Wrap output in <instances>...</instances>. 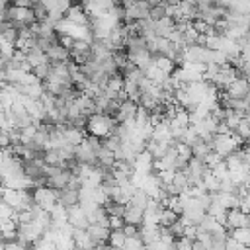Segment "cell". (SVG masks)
Returning <instances> with one entry per match:
<instances>
[{
  "instance_id": "obj_1",
  "label": "cell",
  "mask_w": 250,
  "mask_h": 250,
  "mask_svg": "<svg viewBox=\"0 0 250 250\" xmlns=\"http://www.w3.org/2000/svg\"><path fill=\"white\" fill-rule=\"evenodd\" d=\"M115 127H117V119L113 115H107V113H92L88 117V123H86L88 135L98 137V139L109 137Z\"/></svg>"
},
{
  "instance_id": "obj_2",
  "label": "cell",
  "mask_w": 250,
  "mask_h": 250,
  "mask_svg": "<svg viewBox=\"0 0 250 250\" xmlns=\"http://www.w3.org/2000/svg\"><path fill=\"white\" fill-rule=\"evenodd\" d=\"M31 195H33V205H37L39 209H43L47 213H51L57 207V203H59L57 191L53 188H49V186H37V188H33L31 189Z\"/></svg>"
},
{
  "instance_id": "obj_3",
  "label": "cell",
  "mask_w": 250,
  "mask_h": 250,
  "mask_svg": "<svg viewBox=\"0 0 250 250\" xmlns=\"http://www.w3.org/2000/svg\"><path fill=\"white\" fill-rule=\"evenodd\" d=\"M225 94H227L229 98H232V100H246L248 94H250V80H248L246 76H238V78L225 90Z\"/></svg>"
},
{
  "instance_id": "obj_4",
  "label": "cell",
  "mask_w": 250,
  "mask_h": 250,
  "mask_svg": "<svg viewBox=\"0 0 250 250\" xmlns=\"http://www.w3.org/2000/svg\"><path fill=\"white\" fill-rule=\"evenodd\" d=\"M66 211H68V225H70L72 229H82V230H86V229L90 227V219H88V215H86V211L82 209L80 203L68 207Z\"/></svg>"
},
{
  "instance_id": "obj_5",
  "label": "cell",
  "mask_w": 250,
  "mask_h": 250,
  "mask_svg": "<svg viewBox=\"0 0 250 250\" xmlns=\"http://www.w3.org/2000/svg\"><path fill=\"white\" fill-rule=\"evenodd\" d=\"M223 225H225V229H227L229 232H232L234 229H240V227H248V215H246L240 207L229 209V213H227Z\"/></svg>"
},
{
  "instance_id": "obj_6",
  "label": "cell",
  "mask_w": 250,
  "mask_h": 250,
  "mask_svg": "<svg viewBox=\"0 0 250 250\" xmlns=\"http://www.w3.org/2000/svg\"><path fill=\"white\" fill-rule=\"evenodd\" d=\"M64 18L70 21V23H74V25H88L90 23V16H88V12H86V8L78 2H74L70 8H68V12L64 14Z\"/></svg>"
},
{
  "instance_id": "obj_7",
  "label": "cell",
  "mask_w": 250,
  "mask_h": 250,
  "mask_svg": "<svg viewBox=\"0 0 250 250\" xmlns=\"http://www.w3.org/2000/svg\"><path fill=\"white\" fill-rule=\"evenodd\" d=\"M137 109H139V105H137L135 102L125 100V102L119 105L117 113H115L117 123H127V121H133V119H135V115H137Z\"/></svg>"
},
{
  "instance_id": "obj_8",
  "label": "cell",
  "mask_w": 250,
  "mask_h": 250,
  "mask_svg": "<svg viewBox=\"0 0 250 250\" xmlns=\"http://www.w3.org/2000/svg\"><path fill=\"white\" fill-rule=\"evenodd\" d=\"M86 230H88V234H90V238H92L94 246L107 244V238H109L111 229H107V227H104V225H96V223H92V225H90Z\"/></svg>"
},
{
  "instance_id": "obj_9",
  "label": "cell",
  "mask_w": 250,
  "mask_h": 250,
  "mask_svg": "<svg viewBox=\"0 0 250 250\" xmlns=\"http://www.w3.org/2000/svg\"><path fill=\"white\" fill-rule=\"evenodd\" d=\"M152 162H154V156L145 148L141 154H137L135 158V172H141V174H152Z\"/></svg>"
},
{
  "instance_id": "obj_10",
  "label": "cell",
  "mask_w": 250,
  "mask_h": 250,
  "mask_svg": "<svg viewBox=\"0 0 250 250\" xmlns=\"http://www.w3.org/2000/svg\"><path fill=\"white\" fill-rule=\"evenodd\" d=\"M57 199L61 205H64L66 209L80 203V189H74V188H64L61 191H57Z\"/></svg>"
},
{
  "instance_id": "obj_11",
  "label": "cell",
  "mask_w": 250,
  "mask_h": 250,
  "mask_svg": "<svg viewBox=\"0 0 250 250\" xmlns=\"http://www.w3.org/2000/svg\"><path fill=\"white\" fill-rule=\"evenodd\" d=\"M45 55H47V59H49L51 62H66V61H70V51H68L66 47H62L61 43L51 45Z\"/></svg>"
},
{
  "instance_id": "obj_12",
  "label": "cell",
  "mask_w": 250,
  "mask_h": 250,
  "mask_svg": "<svg viewBox=\"0 0 250 250\" xmlns=\"http://www.w3.org/2000/svg\"><path fill=\"white\" fill-rule=\"evenodd\" d=\"M143 215H145L143 209H139V207L127 203L123 219H125V223H129V225H139V227H141V225H143Z\"/></svg>"
},
{
  "instance_id": "obj_13",
  "label": "cell",
  "mask_w": 250,
  "mask_h": 250,
  "mask_svg": "<svg viewBox=\"0 0 250 250\" xmlns=\"http://www.w3.org/2000/svg\"><path fill=\"white\" fill-rule=\"evenodd\" d=\"M125 242H127V234H125V230H123V229H115V230H111V232H109L107 244H109L111 248L121 250V248L125 246Z\"/></svg>"
},
{
  "instance_id": "obj_14",
  "label": "cell",
  "mask_w": 250,
  "mask_h": 250,
  "mask_svg": "<svg viewBox=\"0 0 250 250\" xmlns=\"http://www.w3.org/2000/svg\"><path fill=\"white\" fill-rule=\"evenodd\" d=\"M145 78H148L152 84H156V86H162V82L168 78V74H164L156 64H150L146 70H145Z\"/></svg>"
},
{
  "instance_id": "obj_15",
  "label": "cell",
  "mask_w": 250,
  "mask_h": 250,
  "mask_svg": "<svg viewBox=\"0 0 250 250\" xmlns=\"http://www.w3.org/2000/svg\"><path fill=\"white\" fill-rule=\"evenodd\" d=\"M154 64H156V66H158V68H160L164 74H168V76H170V74L176 70V66H178V64H176L172 59H168V57H164V55L154 57Z\"/></svg>"
},
{
  "instance_id": "obj_16",
  "label": "cell",
  "mask_w": 250,
  "mask_h": 250,
  "mask_svg": "<svg viewBox=\"0 0 250 250\" xmlns=\"http://www.w3.org/2000/svg\"><path fill=\"white\" fill-rule=\"evenodd\" d=\"M230 236H232L238 244H242V246H250V227L234 229V230L230 232Z\"/></svg>"
},
{
  "instance_id": "obj_17",
  "label": "cell",
  "mask_w": 250,
  "mask_h": 250,
  "mask_svg": "<svg viewBox=\"0 0 250 250\" xmlns=\"http://www.w3.org/2000/svg\"><path fill=\"white\" fill-rule=\"evenodd\" d=\"M232 133H236V135H238L242 141H248V139H250V121L242 117V121L236 125V129H234Z\"/></svg>"
},
{
  "instance_id": "obj_18",
  "label": "cell",
  "mask_w": 250,
  "mask_h": 250,
  "mask_svg": "<svg viewBox=\"0 0 250 250\" xmlns=\"http://www.w3.org/2000/svg\"><path fill=\"white\" fill-rule=\"evenodd\" d=\"M166 4H168V2H162V4H156V6L150 8V20H152V21H158V20H162V18L168 16V14H166Z\"/></svg>"
},
{
  "instance_id": "obj_19",
  "label": "cell",
  "mask_w": 250,
  "mask_h": 250,
  "mask_svg": "<svg viewBox=\"0 0 250 250\" xmlns=\"http://www.w3.org/2000/svg\"><path fill=\"white\" fill-rule=\"evenodd\" d=\"M125 227V219L123 217H109V229L115 230V229H123Z\"/></svg>"
},
{
  "instance_id": "obj_20",
  "label": "cell",
  "mask_w": 250,
  "mask_h": 250,
  "mask_svg": "<svg viewBox=\"0 0 250 250\" xmlns=\"http://www.w3.org/2000/svg\"><path fill=\"white\" fill-rule=\"evenodd\" d=\"M240 209H242L246 215H250V191H246V193L242 195V199H240Z\"/></svg>"
},
{
  "instance_id": "obj_21",
  "label": "cell",
  "mask_w": 250,
  "mask_h": 250,
  "mask_svg": "<svg viewBox=\"0 0 250 250\" xmlns=\"http://www.w3.org/2000/svg\"><path fill=\"white\" fill-rule=\"evenodd\" d=\"M246 191H250V178H248V182H246Z\"/></svg>"
},
{
  "instance_id": "obj_22",
  "label": "cell",
  "mask_w": 250,
  "mask_h": 250,
  "mask_svg": "<svg viewBox=\"0 0 250 250\" xmlns=\"http://www.w3.org/2000/svg\"><path fill=\"white\" fill-rule=\"evenodd\" d=\"M248 227H250V215H248Z\"/></svg>"
}]
</instances>
